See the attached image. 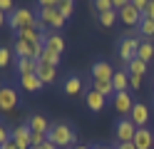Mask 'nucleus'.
<instances>
[{
	"mask_svg": "<svg viewBox=\"0 0 154 149\" xmlns=\"http://www.w3.org/2000/svg\"><path fill=\"white\" fill-rule=\"evenodd\" d=\"M8 142H10V127L0 119V147H5Z\"/></svg>",
	"mask_w": 154,
	"mask_h": 149,
	"instance_id": "nucleus-32",
	"label": "nucleus"
},
{
	"mask_svg": "<svg viewBox=\"0 0 154 149\" xmlns=\"http://www.w3.org/2000/svg\"><path fill=\"white\" fill-rule=\"evenodd\" d=\"M129 119H132L137 127H147V124H149V119H152V109H149V104H144V102H134L132 112H129Z\"/></svg>",
	"mask_w": 154,
	"mask_h": 149,
	"instance_id": "nucleus-12",
	"label": "nucleus"
},
{
	"mask_svg": "<svg viewBox=\"0 0 154 149\" xmlns=\"http://www.w3.org/2000/svg\"><path fill=\"white\" fill-rule=\"evenodd\" d=\"M139 45H142V40H137V37H122L119 42H117V55H119V62H122V67H127L134 57H137V50H139Z\"/></svg>",
	"mask_w": 154,
	"mask_h": 149,
	"instance_id": "nucleus-4",
	"label": "nucleus"
},
{
	"mask_svg": "<svg viewBox=\"0 0 154 149\" xmlns=\"http://www.w3.org/2000/svg\"><path fill=\"white\" fill-rule=\"evenodd\" d=\"M5 25H8V15L0 10V27H5Z\"/></svg>",
	"mask_w": 154,
	"mask_h": 149,
	"instance_id": "nucleus-41",
	"label": "nucleus"
},
{
	"mask_svg": "<svg viewBox=\"0 0 154 149\" xmlns=\"http://www.w3.org/2000/svg\"><path fill=\"white\" fill-rule=\"evenodd\" d=\"M82 87H85V82H82V77L77 75V72H70L65 79H62V95L65 97H77L82 92Z\"/></svg>",
	"mask_w": 154,
	"mask_h": 149,
	"instance_id": "nucleus-11",
	"label": "nucleus"
},
{
	"mask_svg": "<svg viewBox=\"0 0 154 149\" xmlns=\"http://www.w3.org/2000/svg\"><path fill=\"white\" fill-rule=\"evenodd\" d=\"M107 102H109V99H107V97H102L100 92H94L92 87H87V89H85V107H87V112H90V114L102 112Z\"/></svg>",
	"mask_w": 154,
	"mask_h": 149,
	"instance_id": "nucleus-10",
	"label": "nucleus"
},
{
	"mask_svg": "<svg viewBox=\"0 0 154 149\" xmlns=\"http://www.w3.org/2000/svg\"><path fill=\"white\" fill-rule=\"evenodd\" d=\"M30 52H32V45H30V42H25V40H15V45H13L15 60H17V57H30Z\"/></svg>",
	"mask_w": 154,
	"mask_h": 149,
	"instance_id": "nucleus-25",
	"label": "nucleus"
},
{
	"mask_svg": "<svg viewBox=\"0 0 154 149\" xmlns=\"http://www.w3.org/2000/svg\"><path fill=\"white\" fill-rule=\"evenodd\" d=\"M15 8H17V5H15V0H0V10H3L5 15H10Z\"/></svg>",
	"mask_w": 154,
	"mask_h": 149,
	"instance_id": "nucleus-33",
	"label": "nucleus"
},
{
	"mask_svg": "<svg viewBox=\"0 0 154 149\" xmlns=\"http://www.w3.org/2000/svg\"><path fill=\"white\" fill-rule=\"evenodd\" d=\"M15 60L13 55V47H5V45H0V67H8Z\"/></svg>",
	"mask_w": 154,
	"mask_h": 149,
	"instance_id": "nucleus-29",
	"label": "nucleus"
},
{
	"mask_svg": "<svg viewBox=\"0 0 154 149\" xmlns=\"http://www.w3.org/2000/svg\"><path fill=\"white\" fill-rule=\"evenodd\" d=\"M137 124L132 122L129 117H119L117 124H114V142L122 144V142H134V134H137Z\"/></svg>",
	"mask_w": 154,
	"mask_h": 149,
	"instance_id": "nucleus-5",
	"label": "nucleus"
},
{
	"mask_svg": "<svg viewBox=\"0 0 154 149\" xmlns=\"http://www.w3.org/2000/svg\"><path fill=\"white\" fill-rule=\"evenodd\" d=\"M142 82H144V77L129 75V89H142Z\"/></svg>",
	"mask_w": 154,
	"mask_h": 149,
	"instance_id": "nucleus-34",
	"label": "nucleus"
},
{
	"mask_svg": "<svg viewBox=\"0 0 154 149\" xmlns=\"http://www.w3.org/2000/svg\"><path fill=\"white\" fill-rule=\"evenodd\" d=\"M137 57L142 60V62L149 65V60L154 57V42H149V40H142V45H139V50H137Z\"/></svg>",
	"mask_w": 154,
	"mask_h": 149,
	"instance_id": "nucleus-23",
	"label": "nucleus"
},
{
	"mask_svg": "<svg viewBox=\"0 0 154 149\" xmlns=\"http://www.w3.org/2000/svg\"><path fill=\"white\" fill-rule=\"evenodd\" d=\"M45 47L57 52V55H65V47H67L65 35L62 33H45Z\"/></svg>",
	"mask_w": 154,
	"mask_h": 149,
	"instance_id": "nucleus-18",
	"label": "nucleus"
},
{
	"mask_svg": "<svg viewBox=\"0 0 154 149\" xmlns=\"http://www.w3.org/2000/svg\"><path fill=\"white\" fill-rule=\"evenodd\" d=\"M15 40H25V42H30V45H37V42L45 45V30L37 23V27H25L20 33H15Z\"/></svg>",
	"mask_w": 154,
	"mask_h": 149,
	"instance_id": "nucleus-13",
	"label": "nucleus"
},
{
	"mask_svg": "<svg viewBox=\"0 0 154 149\" xmlns=\"http://www.w3.org/2000/svg\"><path fill=\"white\" fill-rule=\"evenodd\" d=\"M114 70H117V67H112L107 60H94V62H92V67H90V79H102V82H112Z\"/></svg>",
	"mask_w": 154,
	"mask_h": 149,
	"instance_id": "nucleus-8",
	"label": "nucleus"
},
{
	"mask_svg": "<svg viewBox=\"0 0 154 149\" xmlns=\"http://www.w3.org/2000/svg\"><path fill=\"white\" fill-rule=\"evenodd\" d=\"M8 27L13 33H20L25 27H37V13H32L30 8H15L8 15Z\"/></svg>",
	"mask_w": 154,
	"mask_h": 149,
	"instance_id": "nucleus-2",
	"label": "nucleus"
},
{
	"mask_svg": "<svg viewBox=\"0 0 154 149\" xmlns=\"http://www.w3.org/2000/svg\"><path fill=\"white\" fill-rule=\"evenodd\" d=\"M144 17H149V20H154V0H149V5L144 8V13H142Z\"/></svg>",
	"mask_w": 154,
	"mask_h": 149,
	"instance_id": "nucleus-36",
	"label": "nucleus"
},
{
	"mask_svg": "<svg viewBox=\"0 0 154 149\" xmlns=\"http://www.w3.org/2000/svg\"><path fill=\"white\" fill-rule=\"evenodd\" d=\"M132 5H134V8H137V10H139V13H144V8H147V5H149V0H132Z\"/></svg>",
	"mask_w": 154,
	"mask_h": 149,
	"instance_id": "nucleus-37",
	"label": "nucleus"
},
{
	"mask_svg": "<svg viewBox=\"0 0 154 149\" xmlns=\"http://www.w3.org/2000/svg\"><path fill=\"white\" fill-rule=\"evenodd\" d=\"M70 149H92V147H85V144H75V147H70Z\"/></svg>",
	"mask_w": 154,
	"mask_h": 149,
	"instance_id": "nucleus-44",
	"label": "nucleus"
},
{
	"mask_svg": "<svg viewBox=\"0 0 154 149\" xmlns=\"http://www.w3.org/2000/svg\"><path fill=\"white\" fill-rule=\"evenodd\" d=\"M10 139L20 147V149H30L32 147V132L27 124H17V127H10Z\"/></svg>",
	"mask_w": 154,
	"mask_h": 149,
	"instance_id": "nucleus-9",
	"label": "nucleus"
},
{
	"mask_svg": "<svg viewBox=\"0 0 154 149\" xmlns=\"http://www.w3.org/2000/svg\"><path fill=\"white\" fill-rule=\"evenodd\" d=\"M0 149H20V147H17V144H15V142H13V139H10V142H8V144H5V147H0Z\"/></svg>",
	"mask_w": 154,
	"mask_h": 149,
	"instance_id": "nucleus-42",
	"label": "nucleus"
},
{
	"mask_svg": "<svg viewBox=\"0 0 154 149\" xmlns=\"http://www.w3.org/2000/svg\"><path fill=\"white\" fill-rule=\"evenodd\" d=\"M92 149H114V144H92Z\"/></svg>",
	"mask_w": 154,
	"mask_h": 149,
	"instance_id": "nucleus-40",
	"label": "nucleus"
},
{
	"mask_svg": "<svg viewBox=\"0 0 154 149\" xmlns=\"http://www.w3.org/2000/svg\"><path fill=\"white\" fill-rule=\"evenodd\" d=\"M112 87H114V92H129V72H127L124 67L114 70V75H112Z\"/></svg>",
	"mask_w": 154,
	"mask_h": 149,
	"instance_id": "nucleus-19",
	"label": "nucleus"
},
{
	"mask_svg": "<svg viewBox=\"0 0 154 149\" xmlns=\"http://www.w3.org/2000/svg\"><path fill=\"white\" fill-rule=\"evenodd\" d=\"M124 70H127L129 75H137V77H144V75H147V70H149V67H147V62H142L139 57H134V60H132V62H129L127 67H124Z\"/></svg>",
	"mask_w": 154,
	"mask_h": 149,
	"instance_id": "nucleus-24",
	"label": "nucleus"
},
{
	"mask_svg": "<svg viewBox=\"0 0 154 149\" xmlns=\"http://www.w3.org/2000/svg\"><path fill=\"white\" fill-rule=\"evenodd\" d=\"M30 149H40V147H30Z\"/></svg>",
	"mask_w": 154,
	"mask_h": 149,
	"instance_id": "nucleus-46",
	"label": "nucleus"
},
{
	"mask_svg": "<svg viewBox=\"0 0 154 149\" xmlns=\"http://www.w3.org/2000/svg\"><path fill=\"white\" fill-rule=\"evenodd\" d=\"M17 85H20L25 92H30V95H37V92L45 87V85L40 82V77H37V72H32V75H20V77H17Z\"/></svg>",
	"mask_w": 154,
	"mask_h": 149,
	"instance_id": "nucleus-17",
	"label": "nucleus"
},
{
	"mask_svg": "<svg viewBox=\"0 0 154 149\" xmlns=\"http://www.w3.org/2000/svg\"><path fill=\"white\" fill-rule=\"evenodd\" d=\"M40 149H57V147H55V144H52V142H45V144H42V147H40Z\"/></svg>",
	"mask_w": 154,
	"mask_h": 149,
	"instance_id": "nucleus-43",
	"label": "nucleus"
},
{
	"mask_svg": "<svg viewBox=\"0 0 154 149\" xmlns=\"http://www.w3.org/2000/svg\"><path fill=\"white\" fill-rule=\"evenodd\" d=\"M152 92H154V82H152Z\"/></svg>",
	"mask_w": 154,
	"mask_h": 149,
	"instance_id": "nucleus-47",
	"label": "nucleus"
},
{
	"mask_svg": "<svg viewBox=\"0 0 154 149\" xmlns=\"http://www.w3.org/2000/svg\"><path fill=\"white\" fill-rule=\"evenodd\" d=\"M40 62H42V65H50V67H60V65H62V55H57V52H52V50L45 47Z\"/></svg>",
	"mask_w": 154,
	"mask_h": 149,
	"instance_id": "nucleus-27",
	"label": "nucleus"
},
{
	"mask_svg": "<svg viewBox=\"0 0 154 149\" xmlns=\"http://www.w3.org/2000/svg\"><path fill=\"white\" fill-rule=\"evenodd\" d=\"M57 10H60V15H62L65 20H70V17L75 15V3H60Z\"/></svg>",
	"mask_w": 154,
	"mask_h": 149,
	"instance_id": "nucleus-31",
	"label": "nucleus"
},
{
	"mask_svg": "<svg viewBox=\"0 0 154 149\" xmlns=\"http://www.w3.org/2000/svg\"><path fill=\"white\" fill-rule=\"evenodd\" d=\"M139 33H142L144 37H154V20H149V17H144V15H142V23H139Z\"/></svg>",
	"mask_w": 154,
	"mask_h": 149,
	"instance_id": "nucleus-28",
	"label": "nucleus"
},
{
	"mask_svg": "<svg viewBox=\"0 0 154 149\" xmlns=\"http://www.w3.org/2000/svg\"><path fill=\"white\" fill-rule=\"evenodd\" d=\"M117 20H119L117 10H107V13H100V15H97V23H100L102 27H114Z\"/></svg>",
	"mask_w": 154,
	"mask_h": 149,
	"instance_id": "nucleus-26",
	"label": "nucleus"
},
{
	"mask_svg": "<svg viewBox=\"0 0 154 149\" xmlns=\"http://www.w3.org/2000/svg\"><path fill=\"white\" fill-rule=\"evenodd\" d=\"M117 15H119L122 23H124V25H129L132 30H134V27H139V23H142V13H139V10L134 8L132 3H129V5H124L122 10H117Z\"/></svg>",
	"mask_w": 154,
	"mask_h": 149,
	"instance_id": "nucleus-14",
	"label": "nucleus"
},
{
	"mask_svg": "<svg viewBox=\"0 0 154 149\" xmlns=\"http://www.w3.org/2000/svg\"><path fill=\"white\" fill-rule=\"evenodd\" d=\"M60 3H75V0H60Z\"/></svg>",
	"mask_w": 154,
	"mask_h": 149,
	"instance_id": "nucleus-45",
	"label": "nucleus"
},
{
	"mask_svg": "<svg viewBox=\"0 0 154 149\" xmlns=\"http://www.w3.org/2000/svg\"><path fill=\"white\" fill-rule=\"evenodd\" d=\"M132 144L137 147V149H154V132H152L149 127H139Z\"/></svg>",
	"mask_w": 154,
	"mask_h": 149,
	"instance_id": "nucleus-16",
	"label": "nucleus"
},
{
	"mask_svg": "<svg viewBox=\"0 0 154 149\" xmlns=\"http://www.w3.org/2000/svg\"><path fill=\"white\" fill-rule=\"evenodd\" d=\"M37 23H40L45 33H60L67 20L60 15L57 8H42V10H37Z\"/></svg>",
	"mask_w": 154,
	"mask_h": 149,
	"instance_id": "nucleus-3",
	"label": "nucleus"
},
{
	"mask_svg": "<svg viewBox=\"0 0 154 149\" xmlns=\"http://www.w3.org/2000/svg\"><path fill=\"white\" fill-rule=\"evenodd\" d=\"M35 3H37V10H42V8H57L60 0H35Z\"/></svg>",
	"mask_w": 154,
	"mask_h": 149,
	"instance_id": "nucleus-35",
	"label": "nucleus"
},
{
	"mask_svg": "<svg viewBox=\"0 0 154 149\" xmlns=\"http://www.w3.org/2000/svg\"><path fill=\"white\" fill-rule=\"evenodd\" d=\"M47 142H52L57 149H70L77 144V132L70 122H52L47 129Z\"/></svg>",
	"mask_w": 154,
	"mask_h": 149,
	"instance_id": "nucleus-1",
	"label": "nucleus"
},
{
	"mask_svg": "<svg viewBox=\"0 0 154 149\" xmlns=\"http://www.w3.org/2000/svg\"><path fill=\"white\" fill-rule=\"evenodd\" d=\"M37 77H40L42 85H55L57 82V67H50V65H37Z\"/></svg>",
	"mask_w": 154,
	"mask_h": 149,
	"instance_id": "nucleus-21",
	"label": "nucleus"
},
{
	"mask_svg": "<svg viewBox=\"0 0 154 149\" xmlns=\"http://www.w3.org/2000/svg\"><path fill=\"white\" fill-rule=\"evenodd\" d=\"M132 0H112V5H114V10H122L124 5H129Z\"/></svg>",
	"mask_w": 154,
	"mask_h": 149,
	"instance_id": "nucleus-38",
	"label": "nucleus"
},
{
	"mask_svg": "<svg viewBox=\"0 0 154 149\" xmlns=\"http://www.w3.org/2000/svg\"><path fill=\"white\" fill-rule=\"evenodd\" d=\"M25 124L30 127V132H37V134H47V129H50V119H47L45 114H40V112H35V114H30L25 119Z\"/></svg>",
	"mask_w": 154,
	"mask_h": 149,
	"instance_id": "nucleus-15",
	"label": "nucleus"
},
{
	"mask_svg": "<svg viewBox=\"0 0 154 149\" xmlns=\"http://www.w3.org/2000/svg\"><path fill=\"white\" fill-rule=\"evenodd\" d=\"M90 87L94 89V92H100L102 97H107V99H112V97H114V87H112V82H102V79H90Z\"/></svg>",
	"mask_w": 154,
	"mask_h": 149,
	"instance_id": "nucleus-22",
	"label": "nucleus"
},
{
	"mask_svg": "<svg viewBox=\"0 0 154 149\" xmlns=\"http://www.w3.org/2000/svg\"><path fill=\"white\" fill-rule=\"evenodd\" d=\"M92 8L97 10V15H100V13H107V10H114L112 0H92Z\"/></svg>",
	"mask_w": 154,
	"mask_h": 149,
	"instance_id": "nucleus-30",
	"label": "nucleus"
},
{
	"mask_svg": "<svg viewBox=\"0 0 154 149\" xmlns=\"http://www.w3.org/2000/svg\"><path fill=\"white\" fill-rule=\"evenodd\" d=\"M20 102V95L13 85H0V112H13Z\"/></svg>",
	"mask_w": 154,
	"mask_h": 149,
	"instance_id": "nucleus-7",
	"label": "nucleus"
},
{
	"mask_svg": "<svg viewBox=\"0 0 154 149\" xmlns=\"http://www.w3.org/2000/svg\"><path fill=\"white\" fill-rule=\"evenodd\" d=\"M114 149H137V147H134L132 142H122V144H117V142H114Z\"/></svg>",
	"mask_w": 154,
	"mask_h": 149,
	"instance_id": "nucleus-39",
	"label": "nucleus"
},
{
	"mask_svg": "<svg viewBox=\"0 0 154 149\" xmlns=\"http://www.w3.org/2000/svg\"><path fill=\"white\" fill-rule=\"evenodd\" d=\"M37 65L40 62H35L30 57H17L15 60V72H17V77L20 75H32V72H37Z\"/></svg>",
	"mask_w": 154,
	"mask_h": 149,
	"instance_id": "nucleus-20",
	"label": "nucleus"
},
{
	"mask_svg": "<svg viewBox=\"0 0 154 149\" xmlns=\"http://www.w3.org/2000/svg\"><path fill=\"white\" fill-rule=\"evenodd\" d=\"M109 104H112V109L119 117H129L132 107H134V97H132V92H114V97L109 99Z\"/></svg>",
	"mask_w": 154,
	"mask_h": 149,
	"instance_id": "nucleus-6",
	"label": "nucleus"
}]
</instances>
